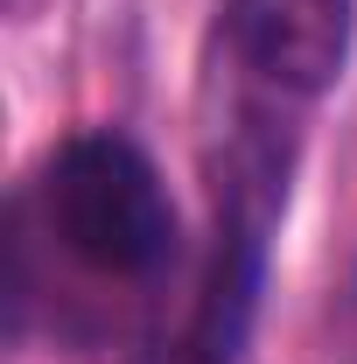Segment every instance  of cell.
Listing matches in <instances>:
<instances>
[{
  "instance_id": "obj_1",
  "label": "cell",
  "mask_w": 357,
  "mask_h": 364,
  "mask_svg": "<svg viewBox=\"0 0 357 364\" xmlns=\"http://www.w3.org/2000/svg\"><path fill=\"white\" fill-rule=\"evenodd\" d=\"M49 238L105 280H147L176 252V203L127 134H70L43 168Z\"/></svg>"
},
{
  "instance_id": "obj_2",
  "label": "cell",
  "mask_w": 357,
  "mask_h": 364,
  "mask_svg": "<svg viewBox=\"0 0 357 364\" xmlns=\"http://www.w3.org/2000/svg\"><path fill=\"white\" fill-rule=\"evenodd\" d=\"M357 0H224L231 56L280 98H322L351 63Z\"/></svg>"
}]
</instances>
